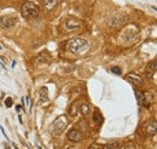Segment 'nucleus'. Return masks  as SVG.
<instances>
[{
	"label": "nucleus",
	"mask_w": 157,
	"mask_h": 149,
	"mask_svg": "<svg viewBox=\"0 0 157 149\" xmlns=\"http://www.w3.org/2000/svg\"><path fill=\"white\" fill-rule=\"evenodd\" d=\"M156 68H157L156 61H154L152 63H150V64H149V67H148V69H152V72H156Z\"/></svg>",
	"instance_id": "dca6fc26"
},
{
	"label": "nucleus",
	"mask_w": 157,
	"mask_h": 149,
	"mask_svg": "<svg viewBox=\"0 0 157 149\" xmlns=\"http://www.w3.org/2000/svg\"><path fill=\"white\" fill-rule=\"evenodd\" d=\"M68 138L72 142H80L81 138H82V136H81V132H78V130H74L73 129V130H70L68 132Z\"/></svg>",
	"instance_id": "423d86ee"
},
{
	"label": "nucleus",
	"mask_w": 157,
	"mask_h": 149,
	"mask_svg": "<svg viewBox=\"0 0 157 149\" xmlns=\"http://www.w3.org/2000/svg\"><path fill=\"white\" fill-rule=\"evenodd\" d=\"M65 28L68 30H73V29H78L81 28V22L75 19V18H69L65 21Z\"/></svg>",
	"instance_id": "39448f33"
},
{
	"label": "nucleus",
	"mask_w": 157,
	"mask_h": 149,
	"mask_svg": "<svg viewBox=\"0 0 157 149\" xmlns=\"http://www.w3.org/2000/svg\"><path fill=\"white\" fill-rule=\"evenodd\" d=\"M151 101H152V98H151L150 93H148V92L143 93V103H142V104H144L145 107H149L150 103H151Z\"/></svg>",
	"instance_id": "9b49d317"
},
{
	"label": "nucleus",
	"mask_w": 157,
	"mask_h": 149,
	"mask_svg": "<svg viewBox=\"0 0 157 149\" xmlns=\"http://www.w3.org/2000/svg\"><path fill=\"white\" fill-rule=\"evenodd\" d=\"M135 95H137V98H138L139 103L142 104V103H143V93H142V92H139V91H135Z\"/></svg>",
	"instance_id": "2eb2a0df"
},
{
	"label": "nucleus",
	"mask_w": 157,
	"mask_h": 149,
	"mask_svg": "<svg viewBox=\"0 0 157 149\" xmlns=\"http://www.w3.org/2000/svg\"><path fill=\"white\" fill-rule=\"evenodd\" d=\"M121 146L119 143H112V144H106L104 146V148H120Z\"/></svg>",
	"instance_id": "f3484780"
},
{
	"label": "nucleus",
	"mask_w": 157,
	"mask_h": 149,
	"mask_svg": "<svg viewBox=\"0 0 157 149\" xmlns=\"http://www.w3.org/2000/svg\"><path fill=\"white\" fill-rule=\"evenodd\" d=\"M5 104H6V107H7V108H10V107L12 106V98L7 97V98L5 100Z\"/></svg>",
	"instance_id": "a211bd4d"
},
{
	"label": "nucleus",
	"mask_w": 157,
	"mask_h": 149,
	"mask_svg": "<svg viewBox=\"0 0 157 149\" xmlns=\"http://www.w3.org/2000/svg\"><path fill=\"white\" fill-rule=\"evenodd\" d=\"M0 49H1V46H0Z\"/></svg>",
	"instance_id": "aec40b11"
},
{
	"label": "nucleus",
	"mask_w": 157,
	"mask_h": 149,
	"mask_svg": "<svg viewBox=\"0 0 157 149\" xmlns=\"http://www.w3.org/2000/svg\"><path fill=\"white\" fill-rule=\"evenodd\" d=\"M93 121L97 123V124H102L103 123V115L98 112H94L93 113Z\"/></svg>",
	"instance_id": "f8f14e48"
},
{
	"label": "nucleus",
	"mask_w": 157,
	"mask_h": 149,
	"mask_svg": "<svg viewBox=\"0 0 157 149\" xmlns=\"http://www.w3.org/2000/svg\"><path fill=\"white\" fill-rule=\"evenodd\" d=\"M123 148H132V149H134L135 147H134V144H133V143H127V144H125V146H123Z\"/></svg>",
	"instance_id": "6ab92c4d"
},
{
	"label": "nucleus",
	"mask_w": 157,
	"mask_h": 149,
	"mask_svg": "<svg viewBox=\"0 0 157 149\" xmlns=\"http://www.w3.org/2000/svg\"><path fill=\"white\" fill-rule=\"evenodd\" d=\"M61 1H62V0H44V5H45V7H46L47 10H52V8H55L56 6H58Z\"/></svg>",
	"instance_id": "6e6552de"
},
{
	"label": "nucleus",
	"mask_w": 157,
	"mask_h": 149,
	"mask_svg": "<svg viewBox=\"0 0 157 149\" xmlns=\"http://www.w3.org/2000/svg\"><path fill=\"white\" fill-rule=\"evenodd\" d=\"M80 112L82 113V115H88V113H89V108H88V106L86 104V103H82L81 104V107H80Z\"/></svg>",
	"instance_id": "ddd939ff"
},
{
	"label": "nucleus",
	"mask_w": 157,
	"mask_h": 149,
	"mask_svg": "<svg viewBox=\"0 0 157 149\" xmlns=\"http://www.w3.org/2000/svg\"><path fill=\"white\" fill-rule=\"evenodd\" d=\"M68 125V119L64 117V115H59L55 119V121L50 125L48 127V132L52 134V135H58L61 134L62 131H64V129L67 127Z\"/></svg>",
	"instance_id": "7ed1b4c3"
},
{
	"label": "nucleus",
	"mask_w": 157,
	"mask_h": 149,
	"mask_svg": "<svg viewBox=\"0 0 157 149\" xmlns=\"http://www.w3.org/2000/svg\"><path fill=\"white\" fill-rule=\"evenodd\" d=\"M47 87H42L41 91H40V103H44V102H47L48 101V96H47Z\"/></svg>",
	"instance_id": "9d476101"
},
{
	"label": "nucleus",
	"mask_w": 157,
	"mask_h": 149,
	"mask_svg": "<svg viewBox=\"0 0 157 149\" xmlns=\"http://www.w3.org/2000/svg\"><path fill=\"white\" fill-rule=\"evenodd\" d=\"M40 15V8L36 2L25 1L22 6V16L27 19H35Z\"/></svg>",
	"instance_id": "f03ea898"
},
{
	"label": "nucleus",
	"mask_w": 157,
	"mask_h": 149,
	"mask_svg": "<svg viewBox=\"0 0 157 149\" xmlns=\"http://www.w3.org/2000/svg\"><path fill=\"white\" fill-rule=\"evenodd\" d=\"M126 79H127L128 81H131L132 84H135V85H140V84L143 83L142 78H140V76H138V75H137V74H134V73H129V74L126 76Z\"/></svg>",
	"instance_id": "0eeeda50"
},
{
	"label": "nucleus",
	"mask_w": 157,
	"mask_h": 149,
	"mask_svg": "<svg viewBox=\"0 0 157 149\" xmlns=\"http://www.w3.org/2000/svg\"><path fill=\"white\" fill-rule=\"evenodd\" d=\"M146 132L149 135H155L157 132V124L156 121H150L148 124V127H146Z\"/></svg>",
	"instance_id": "1a4fd4ad"
},
{
	"label": "nucleus",
	"mask_w": 157,
	"mask_h": 149,
	"mask_svg": "<svg viewBox=\"0 0 157 149\" xmlns=\"http://www.w3.org/2000/svg\"><path fill=\"white\" fill-rule=\"evenodd\" d=\"M111 72H112V74H116V75H121L122 74V69L120 67H117V66L112 67L111 68Z\"/></svg>",
	"instance_id": "4468645a"
},
{
	"label": "nucleus",
	"mask_w": 157,
	"mask_h": 149,
	"mask_svg": "<svg viewBox=\"0 0 157 149\" xmlns=\"http://www.w3.org/2000/svg\"><path fill=\"white\" fill-rule=\"evenodd\" d=\"M89 47V44L86 39L82 38H74L68 42V51L73 55H78L85 51H87Z\"/></svg>",
	"instance_id": "f257e3e1"
},
{
	"label": "nucleus",
	"mask_w": 157,
	"mask_h": 149,
	"mask_svg": "<svg viewBox=\"0 0 157 149\" xmlns=\"http://www.w3.org/2000/svg\"><path fill=\"white\" fill-rule=\"evenodd\" d=\"M17 23V17L12 15H5L0 17V27L2 28H11Z\"/></svg>",
	"instance_id": "20e7f679"
}]
</instances>
